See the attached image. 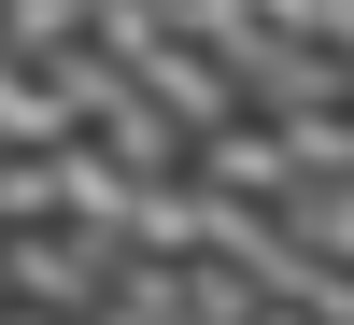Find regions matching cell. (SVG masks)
<instances>
[{
    "instance_id": "obj_2",
    "label": "cell",
    "mask_w": 354,
    "mask_h": 325,
    "mask_svg": "<svg viewBox=\"0 0 354 325\" xmlns=\"http://www.w3.org/2000/svg\"><path fill=\"white\" fill-rule=\"evenodd\" d=\"M185 170H198V184H227V198H255V213L298 184V156H283V128H270V113H227V128H198V141H185Z\"/></svg>"
},
{
    "instance_id": "obj_1",
    "label": "cell",
    "mask_w": 354,
    "mask_h": 325,
    "mask_svg": "<svg viewBox=\"0 0 354 325\" xmlns=\"http://www.w3.org/2000/svg\"><path fill=\"white\" fill-rule=\"evenodd\" d=\"M113 226H85V213H15L0 226V297H28V311H57V325H85L113 297Z\"/></svg>"
}]
</instances>
